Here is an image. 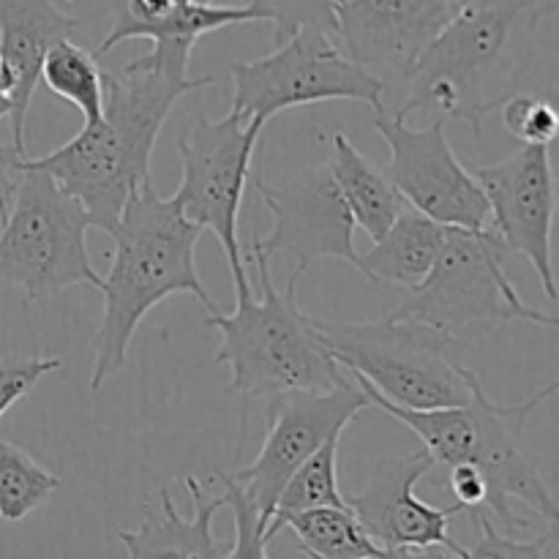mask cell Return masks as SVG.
Masks as SVG:
<instances>
[{
  "label": "cell",
  "instance_id": "e0dca14e",
  "mask_svg": "<svg viewBox=\"0 0 559 559\" xmlns=\"http://www.w3.org/2000/svg\"><path fill=\"white\" fill-rule=\"evenodd\" d=\"M246 22H265V14L254 3L216 5L189 0L183 5H173V9L153 16V20H112V27L98 41L93 55L102 58L118 44L131 41V38H147L153 44L151 52L134 58L136 63L186 76L189 74L191 49L205 33L224 31L229 25H246Z\"/></svg>",
  "mask_w": 559,
  "mask_h": 559
},
{
  "label": "cell",
  "instance_id": "5b68a950",
  "mask_svg": "<svg viewBox=\"0 0 559 559\" xmlns=\"http://www.w3.org/2000/svg\"><path fill=\"white\" fill-rule=\"evenodd\" d=\"M243 254L254 262L260 298H254V282L249 278L235 284L238 309L233 314L213 311L205 317V328L222 333L213 364L229 366V391L249 402L284 391H328L336 385L344 369L317 331L314 317L298 309V282H287L282 293L267 267L271 257L257 243Z\"/></svg>",
  "mask_w": 559,
  "mask_h": 559
},
{
  "label": "cell",
  "instance_id": "44dd1931",
  "mask_svg": "<svg viewBox=\"0 0 559 559\" xmlns=\"http://www.w3.org/2000/svg\"><path fill=\"white\" fill-rule=\"evenodd\" d=\"M331 145L333 156L328 167H331L333 180H336L338 191H342L344 202H347L349 213H353L355 227L364 229L366 238H371V243H374L396 222L399 213L407 207V200L393 186L385 169L369 162L349 142L347 134H333Z\"/></svg>",
  "mask_w": 559,
  "mask_h": 559
},
{
  "label": "cell",
  "instance_id": "4316f807",
  "mask_svg": "<svg viewBox=\"0 0 559 559\" xmlns=\"http://www.w3.org/2000/svg\"><path fill=\"white\" fill-rule=\"evenodd\" d=\"M475 524L480 527V544L469 551V559H557L559 557V522H549L546 533L533 540H519L502 535L495 527V519L486 511H473Z\"/></svg>",
  "mask_w": 559,
  "mask_h": 559
},
{
  "label": "cell",
  "instance_id": "484cf974",
  "mask_svg": "<svg viewBox=\"0 0 559 559\" xmlns=\"http://www.w3.org/2000/svg\"><path fill=\"white\" fill-rule=\"evenodd\" d=\"M502 107V123L522 145H551L559 129L555 98L540 93L516 91Z\"/></svg>",
  "mask_w": 559,
  "mask_h": 559
},
{
  "label": "cell",
  "instance_id": "6da1fadb",
  "mask_svg": "<svg viewBox=\"0 0 559 559\" xmlns=\"http://www.w3.org/2000/svg\"><path fill=\"white\" fill-rule=\"evenodd\" d=\"M218 80V74L178 76L136 60L120 71H104L102 118L82 126L58 151L22 162L52 175L82 202L91 227L109 233L131 191L151 180L153 147L175 104Z\"/></svg>",
  "mask_w": 559,
  "mask_h": 559
},
{
  "label": "cell",
  "instance_id": "d4e9b609",
  "mask_svg": "<svg viewBox=\"0 0 559 559\" xmlns=\"http://www.w3.org/2000/svg\"><path fill=\"white\" fill-rule=\"evenodd\" d=\"M58 489V475L49 473L14 442L0 440V519L3 522H22Z\"/></svg>",
  "mask_w": 559,
  "mask_h": 559
},
{
  "label": "cell",
  "instance_id": "9c48e42d",
  "mask_svg": "<svg viewBox=\"0 0 559 559\" xmlns=\"http://www.w3.org/2000/svg\"><path fill=\"white\" fill-rule=\"evenodd\" d=\"M229 80V109L260 123L284 109L320 102H364L374 112H385V80L349 60L336 36L317 27H300L265 58L235 63Z\"/></svg>",
  "mask_w": 559,
  "mask_h": 559
},
{
  "label": "cell",
  "instance_id": "ac0fdd59",
  "mask_svg": "<svg viewBox=\"0 0 559 559\" xmlns=\"http://www.w3.org/2000/svg\"><path fill=\"white\" fill-rule=\"evenodd\" d=\"M80 27L76 16L63 14L52 0H0V58L14 74L11 93V145L25 153V120L33 93L41 82L44 55L60 38H71Z\"/></svg>",
  "mask_w": 559,
  "mask_h": 559
},
{
  "label": "cell",
  "instance_id": "5bb4252c",
  "mask_svg": "<svg viewBox=\"0 0 559 559\" xmlns=\"http://www.w3.org/2000/svg\"><path fill=\"white\" fill-rule=\"evenodd\" d=\"M431 469L435 459L426 448L409 456L380 459L366 489L347 500L360 527L388 557L445 549L453 557L469 559V551L451 538V519L462 513V508L456 502L435 508L415 497V486L429 478Z\"/></svg>",
  "mask_w": 559,
  "mask_h": 559
},
{
  "label": "cell",
  "instance_id": "3957f363",
  "mask_svg": "<svg viewBox=\"0 0 559 559\" xmlns=\"http://www.w3.org/2000/svg\"><path fill=\"white\" fill-rule=\"evenodd\" d=\"M202 233L200 224L183 216L175 197L158 194L151 180L131 191L107 233L115 240V254L98 287L104 314L93 338L91 393L102 391L104 382L123 369L136 328L164 298L194 295L207 314L218 311L197 273L194 257Z\"/></svg>",
  "mask_w": 559,
  "mask_h": 559
},
{
  "label": "cell",
  "instance_id": "9a60e30c",
  "mask_svg": "<svg viewBox=\"0 0 559 559\" xmlns=\"http://www.w3.org/2000/svg\"><path fill=\"white\" fill-rule=\"evenodd\" d=\"M491 211V227L511 254L524 257L535 267L546 298L557 300L551 265V229L557 194L549 145H522L497 164L475 167Z\"/></svg>",
  "mask_w": 559,
  "mask_h": 559
},
{
  "label": "cell",
  "instance_id": "d6986e66",
  "mask_svg": "<svg viewBox=\"0 0 559 559\" xmlns=\"http://www.w3.org/2000/svg\"><path fill=\"white\" fill-rule=\"evenodd\" d=\"M191 495L194 516H180L169 486H162V516L145 506V516L136 530H120L118 540L126 546L131 559L145 557H194V559H224L233 551L229 540H218L213 533V519L224 508V497H213L194 475L183 478Z\"/></svg>",
  "mask_w": 559,
  "mask_h": 559
},
{
  "label": "cell",
  "instance_id": "f546056e",
  "mask_svg": "<svg viewBox=\"0 0 559 559\" xmlns=\"http://www.w3.org/2000/svg\"><path fill=\"white\" fill-rule=\"evenodd\" d=\"M60 366L63 358L55 355H0V418Z\"/></svg>",
  "mask_w": 559,
  "mask_h": 559
},
{
  "label": "cell",
  "instance_id": "cb8c5ba5",
  "mask_svg": "<svg viewBox=\"0 0 559 559\" xmlns=\"http://www.w3.org/2000/svg\"><path fill=\"white\" fill-rule=\"evenodd\" d=\"M41 80L49 91L80 109L82 126L96 123L104 112V71L98 58L71 38H60L44 55Z\"/></svg>",
  "mask_w": 559,
  "mask_h": 559
},
{
  "label": "cell",
  "instance_id": "ba28073f",
  "mask_svg": "<svg viewBox=\"0 0 559 559\" xmlns=\"http://www.w3.org/2000/svg\"><path fill=\"white\" fill-rule=\"evenodd\" d=\"M22 158L14 200L0 222V278L16 284L27 304L82 284L98 289L102 276L87 257L85 207L52 175Z\"/></svg>",
  "mask_w": 559,
  "mask_h": 559
},
{
  "label": "cell",
  "instance_id": "30bf717a",
  "mask_svg": "<svg viewBox=\"0 0 559 559\" xmlns=\"http://www.w3.org/2000/svg\"><path fill=\"white\" fill-rule=\"evenodd\" d=\"M262 129L265 123L246 120L243 115L229 109L218 120L197 115L189 134L178 140L183 178L173 197L189 222L216 235L227 257L233 284L251 278L238 238V218Z\"/></svg>",
  "mask_w": 559,
  "mask_h": 559
},
{
  "label": "cell",
  "instance_id": "1f68e13d",
  "mask_svg": "<svg viewBox=\"0 0 559 559\" xmlns=\"http://www.w3.org/2000/svg\"><path fill=\"white\" fill-rule=\"evenodd\" d=\"M11 93H14V74H11V69L5 66V60L0 58V120L9 118Z\"/></svg>",
  "mask_w": 559,
  "mask_h": 559
},
{
  "label": "cell",
  "instance_id": "836d02e7",
  "mask_svg": "<svg viewBox=\"0 0 559 559\" xmlns=\"http://www.w3.org/2000/svg\"><path fill=\"white\" fill-rule=\"evenodd\" d=\"M194 3H216V0H194Z\"/></svg>",
  "mask_w": 559,
  "mask_h": 559
},
{
  "label": "cell",
  "instance_id": "f1b7e54d",
  "mask_svg": "<svg viewBox=\"0 0 559 559\" xmlns=\"http://www.w3.org/2000/svg\"><path fill=\"white\" fill-rule=\"evenodd\" d=\"M216 480L222 484L224 506L233 508L235 516V544L229 557H251V559H267V544H265V527L267 522L262 519V511L257 502L251 500L249 491L235 480V475L216 473Z\"/></svg>",
  "mask_w": 559,
  "mask_h": 559
},
{
  "label": "cell",
  "instance_id": "4dcf8cb0",
  "mask_svg": "<svg viewBox=\"0 0 559 559\" xmlns=\"http://www.w3.org/2000/svg\"><path fill=\"white\" fill-rule=\"evenodd\" d=\"M22 156H27V153H20L14 145H3V142H0V222L5 218L11 200H14Z\"/></svg>",
  "mask_w": 559,
  "mask_h": 559
},
{
  "label": "cell",
  "instance_id": "8992f818",
  "mask_svg": "<svg viewBox=\"0 0 559 559\" xmlns=\"http://www.w3.org/2000/svg\"><path fill=\"white\" fill-rule=\"evenodd\" d=\"M317 331L344 371L364 377L380 396L407 409L456 407L469 399V374L448 333L388 314L377 322L314 317Z\"/></svg>",
  "mask_w": 559,
  "mask_h": 559
},
{
  "label": "cell",
  "instance_id": "4fadbf2b",
  "mask_svg": "<svg viewBox=\"0 0 559 559\" xmlns=\"http://www.w3.org/2000/svg\"><path fill=\"white\" fill-rule=\"evenodd\" d=\"M257 194L273 216V229L265 240H254L257 249L295 257L289 282H298L317 260H342L364 276L360 254L355 251V218L333 180L328 164L300 169L284 183L271 186L254 180Z\"/></svg>",
  "mask_w": 559,
  "mask_h": 559
},
{
  "label": "cell",
  "instance_id": "2e32d148",
  "mask_svg": "<svg viewBox=\"0 0 559 559\" xmlns=\"http://www.w3.org/2000/svg\"><path fill=\"white\" fill-rule=\"evenodd\" d=\"M451 16V0H336V38L374 76L404 80Z\"/></svg>",
  "mask_w": 559,
  "mask_h": 559
},
{
  "label": "cell",
  "instance_id": "603a6c76",
  "mask_svg": "<svg viewBox=\"0 0 559 559\" xmlns=\"http://www.w3.org/2000/svg\"><path fill=\"white\" fill-rule=\"evenodd\" d=\"M338 442L342 435L331 437L322 442L284 484L282 495L276 500V511H273L271 522L265 530V544H271L278 533H282V522L293 513L309 511V508H347V497L338 489Z\"/></svg>",
  "mask_w": 559,
  "mask_h": 559
},
{
  "label": "cell",
  "instance_id": "277c9868",
  "mask_svg": "<svg viewBox=\"0 0 559 559\" xmlns=\"http://www.w3.org/2000/svg\"><path fill=\"white\" fill-rule=\"evenodd\" d=\"M355 382L366 391L371 407H380L399 424L407 426L429 456L435 459V469L453 467V464H473L486 478V506L480 511L489 513L511 533L527 530V519L513 513V502H522L530 511L549 522H559L557 500L540 475L538 459L527 445V424L546 402L557 393L559 380H551L544 391L530 396L522 404H500L486 396L478 374H469V399L456 407L435 409H407L388 402L374 391L364 377L353 374Z\"/></svg>",
  "mask_w": 559,
  "mask_h": 559
},
{
  "label": "cell",
  "instance_id": "ffe728a7",
  "mask_svg": "<svg viewBox=\"0 0 559 559\" xmlns=\"http://www.w3.org/2000/svg\"><path fill=\"white\" fill-rule=\"evenodd\" d=\"M445 224L415 207H404L396 222L374 240V249L360 257L366 282H391L413 289L429 276L445 240Z\"/></svg>",
  "mask_w": 559,
  "mask_h": 559
},
{
  "label": "cell",
  "instance_id": "d6a6232c",
  "mask_svg": "<svg viewBox=\"0 0 559 559\" xmlns=\"http://www.w3.org/2000/svg\"><path fill=\"white\" fill-rule=\"evenodd\" d=\"M467 3H473V0H451V9L459 11V9H462V5H467Z\"/></svg>",
  "mask_w": 559,
  "mask_h": 559
},
{
  "label": "cell",
  "instance_id": "8fae6325",
  "mask_svg": "<svg viewBox=\"0 0 559 559\" xmlns=\"http://www.w3.org/2000/svg\"><path fill=\"white\" fill-rule=\"evenodd\" d=\"M366 409H371L369 396L349 374L328 391L273 393L265 413V440L260 453L249 467L235 473V480L249 491L265 522H271L289 475L322 442L342 435Z\"/></svg>",
  "mask_w": 559,
  "mask_h": 559
},
{
  "label": "cell",
  "instance_id": "e575fe53",
  "mask_svg": "<svg viewBox=\"0 0 559 559\" xmlns=\"http://www.w3.org/2000/svg\"><path fill=\"white\" fill-rule=\"evenodd\" d=\"M173 3H178V5H180V3H189V0H173Z\"/></svg>",
  "mask_w": 559,
  "mask_h": 559
},
{
  "label": "cell",
  "instance_id": "52a82bcc",
  "mask_svg": "<svg viewBox=\"0 0 559 559\" xmlns=\"http://www.w3.org/2000/svg\"><path fill=\"white\" fill-rule=\"evenodd\" d=\"M508 257L511 251L495 227H448L429 276L409 289L407 300L391 311V317L424 322L456 342L480 328L506 322L557 328L555 314H544L524 304L516 284L506 273Z\"/></svg>",
  "mask_w": 559,
  "mask_h": 559
},
{
  "label": "cell",
  "instance_id": "7402d4cb",
  "mask_svg": "<svg viewBox=\"0 0 559 559\" xmlns=\"http://www.w3.org/2000/svg\"><path fill=\"white\" fill-rule=\"evenodd\" d=\"M293 530L295 540L304 555L320 559H385L388 551L380 549L366 535L353 508H309L293 513L282 522V530Z\"/></svg>",
  "mask_w": 559,
  "mask_h": 559
},
{
  "label": "cell",
  "instance_id": "7c38bea8",
  "mask_svg": "<svg viewBox=\"0 0 559 559\" xmlns=\"http://www.w3.org/2000/svg\"><path fill=\"white\" fill-rule=\"evenodd\" d=\"M374 129L391 147L388 178L409 207L445 227L486 229L491 211L473 169L464 167L445 136V120L413 129L404 120L374 112Z\"/></svg>",
  "mask_w": 559,
  "mask_h": 559
},
{
  "label": "cell",
  "instance_id": "7a4b0ae2",
  "mask_svg": "<svg viewBox=\"0 0 559 559\" xmlns=\"http://www.w3.org/2000/svg\"><path fill=\"white\" fill-rule=\"evenodd\" d=\"M557 0H473L453 11L409 74L396 118L437 112L462 120L475 136L484 120L519 91L535 60V41Z\"/></svg>",
  "mask_w": 559,
  "mask_h": 559
},
{
  "label": "cell",
  "instance_id": "83f0119b",
  "mask_svg": "<svg viewBox=\"0 0 559 559\" xmlns=\"http://www.w3.org/2000/svg\"><path fill=\"white\" fill-rule=\"evenodd\" d=\"M273 25V41H287L300 27L336 36V0H251Z\"/></svg>",
  "mask_w": 559,
  "mask_h": 559
}]
</instances>
